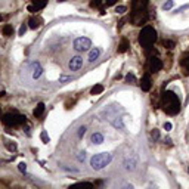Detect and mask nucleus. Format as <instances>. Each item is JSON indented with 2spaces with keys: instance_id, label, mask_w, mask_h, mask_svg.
<instances>
[{
  "instance_id": "37998d69",
  "label": "nucleus",
  "mask_w": 189,
  "mask_h": 189,
  "mask_svg": "<svg viewBox=\"0 0 189 189\" xmlns=\"http://www.w3.org/2000/svg\"><path fill=\"white\" fill-rule=\"evenodd\" d=\"M188 170H189V168H188Z\"/></svg>"
},
{
  "instance_id": "4468645a",
  "label": "nucleus",
  "mask_w": 189,
  "mask_h": 189,
  "mask_svg": "<svg viewBox=\"0 0 189 189\" xmlns=\"http://www.w3.org/2000/svg\"><path fill=\"white\" fill-rule=\"evenodd\" d=\"M45 109H46V106H45V104H43V102H40V104H38L37 106H36V109H34V117H36V118H40V117H41V115H43V114H45Z\"/></svg>"
},
{
  "instance_id": "cd10ccee",
  "label": "nucleus",
  "mask_w": 189,
  "mask_h": 189,
  "mask_svg": "<svg viewBox=\"0 0 189 189\" xmlns=\"http://www.w3.org/2000/svg\"><path fill=\"white\" fill-rule=\"evenodd\" d=\"M40 137H41V140H43V144H47V142L50 140V137H49V135H47L46 132H41V135H40Z\"/></svg>"
},
{
  "instance_id": "9d476101",
  "label": "nucleus",
  "mask_w": 189,
  "mask_h": 189,
  "mask_svg": "<svg viewBox=\"0 0 189 189\" xmlns=\"http://www.w3.org/2000/svg\"><path fill=\"white\" fill-rule=\"evenodd\" d=\"M149 0H132V8L133 10H145L148 6Z\"/></svg>"
},
{
  "instance_id": "4be33fe9",
  "label": "nucleus",
  "mask_w": 189,
  "mask_h": 189,
  "mask_svg": "<svg viewBox=\"0 0 189 189\" xmlns=\"http://www.w3.org/2000/svg\"><path fill=\"white\" fill-rule=\"evenodd\" d=\"M102 5H105V2H104V0H92L90 2L92 8H100Z\"/></svg>"
},
{
  "instance_id": "39448f33",
  "label": "nucleus",
  "mask_w": 189,
  "mask_h": 189,
  "mask_svg": "<svg viewBox=\"0 0 189 189\" xmlns=\"http://www.w3.org/2000/svg\"><path fill=\"white\" fill-rule=\"evenodd\" d=\"M92 47V41L90 38L87 37H78L74 40V49L77 52H84V50H89Z\"/></svg>"
},
{
  "instance_id": "a211bd4d",
  "label": "nucleus",
  "mask_w": 189,
  "mask_h": 189,
  "mask_svg": "<svg viewBox=\"0 0 189 189\" xmlns=\"http://www.w3.org/2000/svg\"><path fill=\"white\" fill-rule=\"evenodd\" d=\"M2 33H3V36H6V37H9V36H12V33H14V27H12L10 24H6V25L3 27V30H2Z\"/></svg>"
},
{
  "instance_id": "58836bf2",
  "label": "nucleus",
  "mask_w": 189,
  "mask_h": 189,
  "mask_svg": "<svg viewBox=\"0 0 189 189\" xmlns=\"http://www.w3.org/2000/svg\"><path fill=\"white\" fill-rule=\"evenodd\" d=\"M164 142H166L167 145H171V139H170V137H167V139L164 140Z\"/></svg>"
},
{
  "instance_id": "f257e3e1",
  "label": "nucleus",
  "mask_w": 189,
  "mask_h": 189,
  "mask_svg": "<svg viewBox=\"0 0 189 189\" xmlns=\"http://www.w3.org/2000/svg\"><path fill=\"white\" fill-rule=\"evenodd\" d=\"M161 106L168 115H176L180 111V100L177 98V95L171 90H167L163 98H161Z\"/></svg>"
},
{
  "instance_id": "e433bc0d",
  "label": "nucleus",
  "mask_w": 189,
  "mask_h": 189,
  "mask_svg": "<svg viewBox=\"0 0 189 189\" xmlns=\"http://www.w3.org/2000/svg\"><path fill=\"white\" fill-rule=\"evenodd\" d=\"M164 130H167V132L171 130V124H170V123H166V124H164Z\"/></svg>"
},
{
  "instance_id": "2f4dec72",
  "label": "nucleus",
  "mask_w": 189,
  "mask_h": 189,
  "mask_svg": "<svg viewBox=\"0 0 189 189\" xmlns=\"http://www.w3.org/2000/svg\"><path fill=\"white\" fill-rule=\"evenodd\" d=\"M86 126H81V127H80V129H78V136L80 137H83L84 136V133H86Z\"/></svg>"
},
{
  "instance_id": "c85d7f7f",
  "label": "nucleus",
  "mask_w": 189,
  "mask_h": 189,
  "mask_svg": "<svg viewBox=\"0 0 189 189\" xmlns=\"http://www.w3.org/2000/svg\"><path fill=\"white\" fill-rule=\"evenodd\" d=\"M151 136H152V139H154V140H158V139H159V132L157 129H154L151 132Z\"/></svg>"
},
{
  "instance_id": "9b49d317",
  "label": "nucleus",
  "mask_w": 189,
  "mask_h": 189,
  "mask_svg": "<svg viewBox=\"0 0 189 189\" xmlns=\"http://www.w3.org/2000/svg\"><path fill=\"white\" fill-rule=\"evenodd\" d=\"M151 86H152L151 76H149V74H145L144 78H142V83H140V89H142L144 92H148L149 89H151Z\"/></svg>"
},
{
  "instance_id": "f3484780",
  "label": "nucleus",
  "mask_w": 189,
  "mask_h": 189,
  "mask_svg": "<svg viewBox=\"0 0 189 189\" xmlns=\"http://www.w3.org/2000/svg\"><path fill=\"white\" fill-rule=\"evenodd\" d=\"M102 142H104V136H102L100 133H93V135H92V144L100 145Z\"/></svg>"
},
{
  "instance_id": "a878e982",
  "label": "nucleus",
  "mask_w": 189,
  "mask_h": 189,
  "mask_svg": "<svg viewBox=\"0 0 189 189\" xmlns=\"http://www.w3.org/2000/svg\"><path fill=\"white\" fill-rule=\"evenodd\" d=\"M163 45L166 46L167 49H173V47H174V41H173V40H164V41H163Z\"/></svg>"
},
{
  "instance_id": "7ed1b4c3",
  "label": "nucleus",
  "mask_w": 189,
  "mask_h": 189,
  "mask_svg": "<svg viewBox=\"0 0 189 189\" xmlns=\"http://www.w3.org/2000/svg\"><path fill=\"white\" fill-rule=\"evenodd\" d=\"M112 159V155L109 152H100V154H96L93 155L90 159V166L93 170H102L104 167H106Z\"/></svg>"
},
{
  "instance_id": "dca6fc26",
  "label": "nucleus",
  "mask_w": 189,
  "mask_h": 189,
  "mask_svg": "<svg viewBox=\"0 0 189 189\" xmlns=\"http://www.w3.org/2000/svg\"><path fill=\"white\" fill-rule=\"evenodd\" d=\"M129 47H130L129 40H127V38H121V43L118 45V52H120V53L126 52V50H127Z\"/></svg>"
},
{
  "instance_id": "bb28decb",
  "label": "nucleus",
  "mask_w": 189,
  "mask_h": 189,
  "mask_svg": "<svg viewBox=\"0 0 189 189\" xmlns=\"http://www.w3.org/2000/svg\"><path fill=\"white\" fill-rule=\"evenodd\" d=\"M5 145H6V148H8L9 151H16V144L15 142H5Z\"/></svg>"
},
{
  "instance_id": "5701e85b",
  "label": "nucleus",
  "mask_w": 189,
  "mask_h": 189,
  "mask_svg": "<svg viewBox=\"0 0 189 189\" xmlns=\"http://www.w3.org/2000/svg\"><path fill=\"white\" fill-rule=\"evenodd\" d=\"M126 83H129V84H133V83H136V77H135V74H127L126 76Z\"/></svg>"
},
{
  "instance_id": "7c9ffc66",
  "label": "nucleus",
  "mask_w": 189,
  "mask_h": 189,
  "mask_svg": "<svg viewBox=\"0 0 189 189\" xmlns=\"http://www.w3.org/2000/svg\"><path fill=\"white\" fill-rule=\"evenodd\" d=\"M18 168H19L21 173H25V171H27V164H25V163H21V164L18 166Z\"/></svg>"
},
{
  "instance_id": "1a4fd4ad",
  "label": "nucleus",
  "mask_w": 189,
  "mask_h": 189,
  "mask_svg": "<svg viewBox=\"0 0 189 189\" xmlns=\"http://www.w3.org/2000/svg\"><path fill=\"white\" fill-rule=\"evenodd\" d=\"M136 166H137V158L135 155H129L127 158L124 159V168L126 170L133 171V170H136Z\"/></svg>"
},
{
  "instance_id": "ddd939ff",
  "label": "nucleus",
  "mask_w": 189,
  "mask_h": 189,
  "mask_svg": "<svg viewBox=\"0 0 189 189\" xmlns=\"http://www.w3.org/2000/svg\"><path fill=\"white\" fill-rule=\"evenodd\" d=\"M43 24V19L41 18H38V16H33V18H30V21H28V27L30 28H33V30H36V28H38L40 25Z\"/></svg>"
},
{
  "instance_id": "c756f323",
  "label": "nucleus",
  "mask_w": 189,
  "mask_h": 189,
  "mask_svg": "<svg viewBox=\"0 0 189 189\" xmlns=\"http://www.w3.org/2000/svg\"><path fill=\"white\" fill-rule=\"evenodd\" d=\"M126 10H127L126 6H117V8H115V12H117V14H124Z\"/></svg>"
},
{
  "instance_id": "ea45409f",
  "label": "nucleus",
  "mask_w": 189,
  "mask_h": 189,
  "mask_svg": "<svg viewBox=\"0 0 189 189\" xmlns=\"http://www.w3.org/2000/svg\"><path fill=\"white\" fill-rule=\"evenodd\" d=\"M186 69H188V73H189V58H188V68Z\"/></svg>"
},
{
  "instance_id": "412c9836",
  "label": "nucleus",
  "mask_w": 189,
  "mask_h": 189,
  "mask_svg": "<svg viewBox=\"0 0 189 189\" xmlns=\"http://www.w3.org/2000/svg\"><path fill=\"white\" fill-rule=\"evenodd\" d=\"M112 126L114 127H117V129L123 130L124 129V124H123V120H121L120 117H115V120H112Z\"/></svg>"
},
{
  "instance_id": "393cba45",
  "label": "nucleus",
  "mask_w": 189,
  "mask_h": 189,
  "mask_svg": "<svg viewBox=\"0 0 189 189\" xmlns=\"http://www.w3.org/2000/svg\"><path fill=\"white\" fill-rule=\"evenodd\" d=\"M71 80H74V77H71V76H61L59 77V83H67V81H71Z\"/></svg>"
},
{
  "instance_id": "f8f14e48",
  "label": "nucleus",
  "mask_w": 189,
  "mask_h": 189,
  "mask_svg": "<svg viewBox=\"0 0 189 189\" xmlns=\"http://www.w3.org/2000/svg\"><path fill=\"white\" fill-rule=\"evenodd\" d=\"M41 74H43V68H41V65H40L38 62H34V64H33V74H31L33 78H34V80H37Z\"/></svg>"
},
{
  "instance_id": "2eb2a0df",
  "label": "nucleus",
  "mask_w": 189,
  "mask_h": 189,
  "mask_svg": "<svg viewBox=\"0 0 189 189\" xmlns=\"http://www.w3.org/2000/svg\"><path fill=\"white\" fill-rule=\"evenodd\" d=\"M99 55H100V49H99V47L92 49L90 53H89V62H95V61L99 58Z\"/></svg>"
},
{
  "instance_id": "a19ab883",
  "label": "nucleus",
  "mask_w": 189,
  "mask_h": 189,
  "mask_svg": "<svg viewBox=\"0 0 189 189\" xmlns=\"http://www.w3.org/2000/svg\"><path fill=\"white\" fill-rule=\"evenodd\" d=\"M0 21H3V16H2V15H0Z\"/></svg>"
},
{
  "instance_id": "72a5a7b5",
  "label": "nucleus",
  "mask_w": 189,
  "mask_h": 189,
  "mask_svg": "<svg viewBox=\"0 0 189 189\" xmlns=\"http://www.w3.org/2000/svg\"><path fill=\"white\" fill-rule=\"evenodd\" d=\"M25 31H27V25H21V28H19V36H24L25 34Z\"/></svg>"
},
{
  "instance_id": "79ce46f5",
  "label": "nucleus",
  "mask_w": 189,
  "mask_h": 189,
  "mask_svg": "<svg viewBox=\"0 0 189 189\" xmlns=\"http://www.w3.org/2000/svg\"><path fill=\"white\" fill-rule=\"evenodd\" d=\"M58 2H61V3H62V2H65V0H58Z\"/></svg>"
},
{
  "instance_id": "6ab92c4d",
  "label": "nucleus",
  "mask_w": 189,
  "mask_h": 189,
  "mask_svg": "<svg viewBox=\"0 0 189 189\" xmlns=\"http://www.w3.org/2000/svg\"><path fill=\"white\" fill-rule=\"evenodd\" d=\"M102 92H104V86H102V84H96V86H93V87H92L90 93L92 95H100Z\"/></svg>"
},
{
  "instance_id": "6e6552de",
  "label": "nucleus",
  "mask_w": 189,
  "mask_h": 189,
  "mask_svg": "<svg viewBox=\"0 0 189 189\" xmlns=\"http://www.w3.org/2000/svg\"><path fill=\"white\" fill-rule=\"evenodd\" d=\"M68 67L71 71H77V69H80L81 67H83V58L81 56H73L71 59H69L68 62Z\"/></svg>"
},
{
  "instance_id": "20e7f679",
  "label": "nucleus",
  "mask_w": 189,
  "mask_h": 189,
  "mask_svg": "<svg viewBox=\"0 0 189 189\" xmlns=\"http://www.w3.org/2000/svg\"><path fill=\"white\" fill-rule=\"evenodd\" d=\"M3 124L5 126H9V127H18V126H22L25 124V121H27V117L25 115H21V114H5L3 115Z\"/></svg>"
},
{
  "instance_id": "4c0bfd02",
  "label": "nucleus",
  "mask_w": 189,
  "mask_h": 189,
  "mask_svg": "<svg viewBox=\"0 0 189 189\" xmlns=\"http://www.w3.org/2000/svg\"><path fill=\"white\" fill-rule=\"evenodd\" d=\"M188 8H189V5H185V6H182V8H179V9H177L176 12H182L183 9H188Z\"/></svg>"
},
{
  "instance_id": "f03ea898",
  "label": "nucleus",
  "mask_w": 189,
  "mask_h": 189,
  "mask_svg": "<svg viewBox=\"0 0 189 189\" xmlns=\"http://www.w3.org/2000/svg\"><path fill=\"white\" fill-rule=\"evenodd\" d=\"M155 41H157V31L154 30L151 25L144 27L142 31L139 33V45L142 46V47H145V49H148Z\"/></svg>"
},
{
  "instance_id": "b1692460",
  "label": "nucleus",
  "mask_w": 189,
  "mask_h": 189,
  "mask_svg": "<svg viewBox=\"0 0 189 189\" xmlns=\"http://www.w3.org/2000/svg\"><path fill=\"white\" fill-rule=\"evenodd\" d=\"M173 5H174L173 0H167L166 3L163 5V9H164V10H170V9L173 8Z\"/></svg>"
},
{
  "instance_id": "f704fd0d",
  "label": "nucleus",
  "mask_w": 189,
  "mask_h": 189,
  "mask_svg": "<svg viewBox=\"0 0 189 189\" xmlns=\"http://www.w3.org/2000/svg\"><path fill=\"white\" fill-rule=\"evenodd\" d=\"M104 2H105L106 6H112V5H115V3H117V0H104Z\"/></svg>"
},
{
  "instance_id": "aec40b11",
  "label": "nucleus",
  "mask_w": 189,
  "mask_h": 189,
  "mask_svg": "<svg viewBox=\"0 0 189 189\" xmlns=\"http://www.w3.org/2000/svg\"><path fill=\"white\" fill-rule=\"evenodd\" d=\"M31 2L37 9H43L47 5V0H31Z\"/></svg>"
},
{
  "instance_id": "c9c22d12",
  "label": "nucleus",
  "mask_w": 189,
  "mask_h": 189,
  "mask_svg": "<svg viewBox=\"0 0 189 189\" xmlns=\"http://www.w3.org/2000/svg\"><path fill=\"white\" fill-rule=\"evenodd\" d=\"M28 10H30V12H33V14H34V12H38L40 9H37V8H36V6H34V5H33V6H28Z\"/></svg>"
},
{
  "instance_id": "473e14b6",
  "label": "nucleus",
  "mask_w": 189,
  "mask_h": 189,
  "mask_svg": "<svg viewBox=\"0 0 189 189\" xmlns=\"http://www.w3.org/2000/svg\"><path fill=\"white\" fill-rule=\"evenodd\" d=\"M77 158H78V161H84L86 159V152H78Z\"/></svg>"
},
{
  "instance_id": "0eeeda50",
  "label": "nucleus",
  "mask_w": 189,
  "mask_h": 189,
  "mask_svg": "<svg viewBox=\"0 0 189 189\" xmlns=\"http://www.w3.org/2000/svg\"><path fill=\"white\" fill-rule=\"evenodd\" d=\"M148 67H149V73H158V71H161V68H163V62H161V59H158L157 56H151Z\"/></svg>"
},
{
  "instance_id": "423d86ee",
  "label": "nucleus",
  "mask_w": 189,
  "mask_h": 189,
  "mask_svg": "<svg viewBox=\"0 0 189 189\" xmlns=\"http://www.w3.org/2000/svg\"><path fill=\"white\" fill-rule=\"evenodd\" d=\"M130 19H132L133 25H142L148 19V14H146V10H133Z\"/></svg>"
}]
</instances>
